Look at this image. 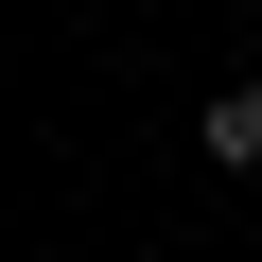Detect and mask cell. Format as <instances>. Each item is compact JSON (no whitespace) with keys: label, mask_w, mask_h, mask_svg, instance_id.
I'll return each instance as SVG.
<instances>
[{"label":"cell","mask_w":262,"mask_h":262,"mask_svg":"<svg viewBox=\"0 0 262 262\" xmlns=\"http://www.w3.org/2000/svg\"><path fill=\"white\" fill-rule=\"evenodd\" d=\"M192 158H227V175H262V88H210V105H192Z\"/></svg>","instance_id":"cell-1"}]
</instances>
